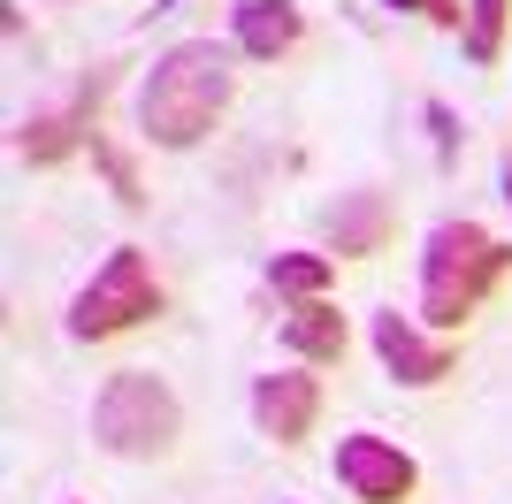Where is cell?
Returning <instances> with one entry per match:
<instances>
[{
	"label": "cell",
	"mask_w": 512,
	"mask_h": 504,
	"mask_svg": "<svg viewBox=\"0 0 512 504\" xmlns=\"http://www.w3.org/2000/svg\"><path fill=\"white\" fill-rule=\"evenodd\" d=\"M230 100H237V46L176 39L169 54H153L146 84H138V138L161 153H192L214 138Z\"/></svg>",
	"instance_id": "1"
},
{
	"label": "cell",
	"mask_w": 512,
	"mask_h": 504,
	"mask_svg": "<svg viewBox=\"0 0 512 504\" xmlns=\"http://www.w3.org/2000/svg\"><path fill=\"white\" fill-rule=\"evenodd\" d=\"M512 275V245L505 237H490L482 222H467V214H451V222H436L421 245V321L436 336L467 329L482 306H490V291Z\"/></svg>",
	"instance_id": "2"
},
{
	"label": "cell",
	"mask_w": 512,
	"mask_h": 504,
	"mask_svg": "<svg viewBox=\"0 0 512 504\" xmlns=\"http://www.w3.org/2000/svg\"><path fill=\"white\" fill-rule=\"evenodd\" d=\"M176 436H184V405L153 367H123V375L100 382L92 398V443L107 459H169Z\"/></svg>",
	"instance_id": "3"
},
{
	"label": "cell",
	"mask_w": 512,
	"mask_h": 504,
	"mask_svg": "<svg viewBox=\"0 0 512 504\" xmlns=\"http://www.w3.org/2000/svg\"><path fill=\"white\" fill-rule=\"evenodd\" d=\"M161 306H169V291H161V275H153V252L115 245L100 268H92V283L69 298V336H77V344H107V336L146 329Z\"/></svg>",
	"instance_id": "4"
},
{
	"label": "cell",
	"mask_w": 512,
	"mask_h": 504,
	"mask_svg": "<svg viewBox=\"0 0 512 504\" xmlns=\"http://www.w3.org/2000/svg\"><path fill=\"white\" fill-rule=\"evenodd\" d=\"M115 92V69H85V84L69 92V100H54V107H31L16 123V153L31 168H62L69 153H85L92 146V130H100V100Z\"/></svg>",
	"instance_id": "5"
},
{
	"label": "cell",
	"mask_w": 512,
	"mask_h": 504,
	"mask_svg": "<svg viewBox=\"0 0 512 504\" xmlns=\"http://www.w3.org/2000/svg\"><path fill=\"white\" fill-rule=\"evenodd\" d=\"M367 344H375V359H383V375L398 382V390H436V382H451V367H459V344L436 336L428 321L398 314V306H383V314L367 321Z\"/></svg>",
	"instance_id": "6"
},
{
	"label": "cell",
	"mask_w": 512,
	"mask_h": 504,
	"mask_svg": "<svg viewBox=\"0 0 512 504\" xmlns=\"http://www.w3.org/2000/svg\"><path fill=\"white\" fill-rule=\"evenodd\" d=\"M337 482H344V497H360V504H406L421 489V466L390 436L352 428V436H337Z\"/></svg>",
	"instance_id": "7"
},
{
	"label": "cell",
	"mask_w": 512,
	"mask_h": 504,
	"mask_svg": "<svg viewBox=\"0 0 512 504\" xmlns=\"http://www.w3.org/2000/svg\"><path fill=\"white\" fill-rule=\"evenodd\" d=\"M321 420V382L306 375V367H283V375H260L253 382V428L276 451H299L306 436H314Z\"/></svg>",
	"instance_id": "8"
},
{
	"label": "cell",
	"mask_w": 512,
	"mask_h": 504,
	"mask_svg": "<svg viewBox=\"0 0 512 504\" xmlns=\"http://www.w3.org/2000/svg\"><path fill=\"white\" fill-rule=\"evenodd\" d=\"M306 39V8L299 0H237L230 8V46L245 62H283Z\"/></svg>",
	"instance_id": "9"
},
{
	"label": "cell",
	"mask_w": 512,
	"mask_h": 504,
	"mask_svg": "<svg viewBox=\"0 0 512 504\" xmlns=\"http://www.w3.org/2000/svg\"><path fill=\"white\" fill-rule=\"evenodd\" d=\"M398 230V214H390L383 191H344L337 207H329V252L337 260H375Z\"/></svg>",
	"instance_id": "10"
},
{
	"label": "cell",
	"mask_w": 512,
	"mask_h": 504,
	"mask_svg": "<svg viewBox=\"0 0 512 504\" xmlns=\"http://www.w3.org/2000/svg\"><path fill=\"white\" fill-rule=\"evenodd\" d=\"M344 344H352V321L329 306V298H306L283 314V352L299 359V367H337Z\"/></svg>",
	"instance_id": "11"
},
{
	"label": "cell",
	"mask_w": 512,
	"mask_h": 504,
	"mask_svg": "<svg viewBox=\"0 0 512 504\" xmlns=\"http://www.w3.org/2000/svg\"><path fill=\"white\" fill-rule=\"evenodd\" d=\"M329 283H337V252H276V260H268V291L291 298V306L329 298Z\"/></svg>",
	"instance_id": "12"
},
{
	"label": "cell",
	"mask_w": 512,
	"mask_h": 504,
	"mask_svg": "<svg viewBox=\"0 0 512 504\" xmlns=\"http://www.w3.org/2000/svg\"><path fill=\"white\" fill-rule=\"evenodd\" d=\"M474 69H490L497 54L512 46V0H467V31H459Z\"/></svg>",
	"instance_id": "13"
},
{
	"label": "cell",
	"mask_w": 512,
	"mask_h": 504,
	"mask_svg": "<svg viewBox=\"0 0 512 504\" xmlns=\"http://www.w3.org/2000/svg\"><path fill=\"white\" fill-rule=\"evenodd\" d=\"M85 153H92V168L107 176V191H115V207H130V214L146 207V176H138V161H130V153L115 146L107 130H92V146H85Z\"/></svg>",
	"instance_id": "14"
},
{
	"label": "cell",
	"mask_w": 512,
	"mask_h": 504,
	"mask_svg": "<svg viewBox=\"0 0 512 504\" xmlns=\"http://www.w3.org/2000/svg\"><path fill=\"white\" fill-rule=\"evenodd\" d=\"M421 123H428V146H436V168H459V153H467V123L451 115V100H421Z\"/></svg>",
	"instance_id": "15"
},
{
	"label": "cell",
	"mask_w": 512,
	"mask_h": 504,
	"mask_svg": "<svg viewBox=\"0 0 512 504\" xmlns=\"http://www.w3.org/2000/svg\"><path fill=\"white\" fill-rule=\"evenodd\" d=\"M390 16H421L436 31H467V0H383Z\"/></svg>",
	"instance_id": "16"
},
{
	"label": "cell",
	"mask_w": 512,
	"mask_h": 504,
	"mask_svg": "<svg viewBox=\"0 0 512 504\" xmlns=\"http://www.w3.org/2000/svg\"><path fill=\"white\" fill-rule=\"evenodd\" d=\"M497 191H505V207H512V153L497 161Z\"/></svg>",
	"instance_id": "17"
},
{
	"label": "cell",
	"mask_w": 512,
	"mask_h": 504,
	"mask_svg": "<svg viewBox=\"0 0 512 504\" xmlns=\"http://www.w3.org/2000/svg\"><path fill=\"white\" fill-rule=\"evenodd\" d=\"M161 8H192V0H161ZM161 8H153V16H161Z\"/></svg>",
	"instance_id": "18"
}]
</instances>
